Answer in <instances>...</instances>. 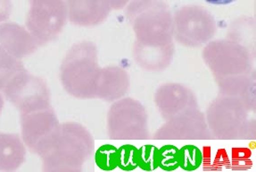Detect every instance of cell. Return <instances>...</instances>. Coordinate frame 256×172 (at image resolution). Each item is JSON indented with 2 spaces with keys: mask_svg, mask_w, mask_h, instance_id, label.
I'll return each instance as SVG.
<instances>
[{
  "mask_svg": "<svg viewBox=\"0 0 256 172\" xmlns=\"http://www.w3.org/2000/svg\"><path fill=\"white\" fill-rule=\"evenodd\" d=\"M212 136L202 112L198 109H193L168 119L154 138L210 139Z\"/></svg>",
  "mask_w": 256,
  "mask_h": 172,
  "instance_id": "9c48e42d",
  "label": "cell"
},
{
  "mask_svg": "<svg viewBox=\"0 0 256 172\" xmlns=\"http://www.w3.org/2000/svg\"><path fill=\"white\" fill-rule=\"evenodd\" d=\"M202 153L198 147L194 145H185L178 149L180 167L184 170L191 171L198 168L202 162Z\"/></svg>",
  "mask_w": 256,
  "mask_h": 172,
  "instance_id": "5bb4252c",
  "label": "cell"
},
{
  "mask_svg": "<svg viewBox=\"0 0 256 172\" xmlns=\"http://www.w3.org/2000/svg\"><path fill=\"white\" fill-rule=\"evenodd\" d=\"M108 134L111 139L149 138L144 107L130 98L114 103L108 114Z\"/></svg>",
  "mask_w": 256,
  "mask_h": 172,
  "instance_id": "8992f818",
  "label": "cell"
},
{
  "mask_svg": "<svg viewBox=\"0 0 256 172\" xmlns=\"http://www.w3.org/2000/svg\"><path fill=\"white\" fill-rule=\"evenodd\" d=\"M2 91L21 115L51 107L50 89L45 81L25 68L18 72Z\"/></svg>",
  "mask_w": 256,
  "mask_h": 172,
  "instance_id": "5b68a950",
  "label": "cell"
},
{
  "mask_svg": "<svg viewBox=\"0 0 256 172\" xmlns=\"http://www.w3.org/2000/svg\"><path fill=\"white\" fill-rule=\"evenodd\" d=\"M158 167L166 171L177 169L180 167L178 148L170 144L160 148L158 152Z\"/></svg>",
  "mask_w": 256,
  "mask_h": 172,
  "instance_id": "2e32d148",
  "label": "cell"
},
{
  "mask_svg": "<svg viewBox=\"0 0 256 172\" xmlns=\"http://www.w3.org/2000/svg\"><path fill=\"white\" fill-rule=\"evenodd\" d=\"M251 110L243 100L236 97H220L207 109V126L212 135L220 139L251 138Z\"/></svg>",
  "mask_w": 256,
  "mask_h": 172,
  "instance_id": "3957f363",
  "label": "cell"
},
{
  "mask_svg": "<svg viewBox=\"0 0 256 172\" xmlns=\"http://www.w3.org/2000/svg\"><path fill=\"white\" fill-rule=\"evenodd\" d=\"M3 107H4V100H3V97H2L1 93H0V114L2 112Z\"/></svg>",
  "mask_w": 256,
  "mask_h": 172,
  "instance_id": "44dd1931",
  "label": "cell"
},
{
  "mask_svg": "<svg viewBox=\"0 0 256 172\" xmlns=\"http://www.w3.org/2000/svg\"><path fill=\"white\" fill-rule=\"evenodd\" d=\"M100 70L95 45L80 42L68 51L60 76L64 87L70 95L78 99H94Z\"/></svg>",
  "mask_w": 256,
  "mask_h": 172,
  "instance_id": "7a4b0ae2",
  "label": "cell"
},
{
  "mask_svg": "<svg viewBox=\"0 0 256 172\" xmlns=\"http://www.w3.org/2000/svg\"><path fill=\"white\" fill-rule=\"evenodd\" d=\"M118 167L130 171L138 167V149L132 144H125L118 149Z\"/></svg>",
  "mask_w": 256,
  "mask_h": 172,
  "instance_id": "e0dca14e",
  "label": "cell"
},
{
  "mask_svg": "<svg viewBox=\"0 0 256 172\" xmlns=\"http://www.w3.org/2000/svg\"><path fill=\"white\" fill-rule=\"evenodd\" d=\"M12 11L10 0H0V23L6 21Z\"/></svg>",
  "mask_w": 256,
  "mask_h": 172,
  "instance_id": "d6986e66",
  "label": "cell"
},
{
  "mask_svg": "<svg viewBox=\"0 0 256 172\" xmlns=\"http://www.w3.org/2000/svg\"><path fill=\"white\" fill-rule=\"evenodd\" d=\"M37 42L28 30L6 23L0 26V90L24 69L22 60L36 51Z\"/></svg>",
  "mask_w": 256,
  "mask_h": 172,
  "instance_id": "277c9868",
  "label": "cell"
},
{
  "mask_svg": "<svg viewBox=\"0 0 256 172\" xmlns=\"http://www.w3.org/2000/svg\"><path fill=\"white\" fill-rule=\"evenodd\" d=\"M58 118L51 107L21 115L22 135L25 145L40 155L58 127Z\"/></svg>",
  "mask_w": 256,
  "mask_h": 172,
  "instance_id": "ba28073f",
  "label": "cell"
},
{
  "mask_svg": "<svg viewBox=\"0 0 256 172\" xmlns=\"http://www.w3.org/2000/svg\"><path fill=\"white\" fill-rule=\"evenodd\" d=\"M25 157L24 143L17 134H0V170H16L24 162Z\"/></svg>",
  "mask_w": 256,
  "mask_h": 172,
  "instance_id": "4fadbf2b",
  "label": "cell"
},
{
  "mask_svg": "<svg viewBox=\"0 0 256 172\" xmlns=\"http://www.w3.org/2000/svg\"><path fill=\"white\" fill-rule=\"evenodd\" d=\"M156 102L162 117L168 120L188 109H198L194 93L178 84H167L157 89Z\"/></svg>",
  "mask_w": 256,
  "mask_h": 172,
  "instance_id": "8fae6325",
  "label": "cell"
},
{
  "mask_svg": "<svg viewBox=\"0 0 256 172\" xmlns=\"http://www.w3.org/2000/svg\"><path fill=\"white\" fill-rule=\"evenodd\" d=\"M159 149L154 145H144L138 149V167L146 171L158 168Z\"/></svg>",
  "mask_w": 256,
  "mask_h": 172,
  "instance_id": "ac0fdd59",
  "label": "cell"
},
{
  "mask_svg": "<svg viewBox=\"0 0 256 172\" xmlns=\"http://www.w3.org/2000/svg\"><path fill=\"white\" fill-rule=\"evenodd\" d=\"M128 88V76L120 67H104L100 70L96 98L108 101L124 96Z\"/></svg>",
  "mask_w": 256,
  "mask_h": 172,
  "instance_id": "7c38bea8",
  "label": "cell"
},
{
  "mask_svg": "<svg viewBox=\"0 0 256 172\" xmlns=\"http://www.w3.org/2000/svg\"><path fill=\"white\" fill-rule=\"evenodd\" d=\"M208 3L214 5H227L234 2L236 0H206Z\"/></svg>",
  "mask_w": 256,
  "mask_h": 172,
  "instance_id": "ffe728a7",
  "label": "cell"
},
{
  "mask_svg": "<svg viewBox=\"0 0 256 172\" xmlns=\"http://www.w3.org/2000/svg\"><path fill=\"white\" fill-rule=\"evenodd\" d=\"M96 163L103 170H112L118 167V149L111 144H104L96 152Z\"/></svg>",
  "mask_w": 256,
  "mask_h": 172,
  "instance_id": "9a60e30c",
  "label": "cell"
},
{
  "mask_svg": "<svg viewBox=\"0 0 256 172\" xmlns=\"http://www.w3.org/2000/svg\"><path fill=\"white\" fill-rule=\"evenodd\" d=\"M64 15L61 0H30L26 27L38 46L58 36L64 26Z\"/></svg>",
  "mask_w": 256,
  "mask_h": 172,
  "instance_id": "52a82bcc",
  "label": "cell"
},
{
  "mask_svg": "<svg viewBox=\"0 0 256 172\" xmlns=\"http://www.w3.org/2000/svg\"><path fill=\"white\" fill-rule=\"evenodd\" d=\"M204 57L217 81L230 76L249 75L251 71V55L243 49L212 51L206 48Z\"/></svg>",
  "mask_w": 256,
  "mask_h": 172,
  "instance_id": "30bf717a",
  "label": "cell"
},
{
  "mask_svg": "<svg viewBox=\"0 0 256 172\" xmlns=\"http://www.w3.org/2000/svg\"><path fill=\"white\" fill-rule=\"evenodd\" d=\"M93 149L94 141L84 126L66 123L58 125L38 156L44 171H80Z\"/></svg>",
  "mask_w": 256,
  "mask_h": 172,
  "instance_id": "6da1fadb",
  "label": "cell"
}]
</instances>
